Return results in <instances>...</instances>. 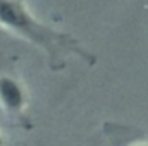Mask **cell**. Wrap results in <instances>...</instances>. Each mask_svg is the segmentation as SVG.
Returning a JSON list of instances; mask_svg holds the SVG:
<instances>
[{"mask_svg":"<svg viewBox=\"0 0 148 146\" xmlns=\"http://www.w3.org/2000/svg\"><path fill=\"white\" fill-rule=\"evenodd\" d=\"M0 28L43 50L52 67L62 65L64 59L69 55L81 57L88 64L95 62V57L90 55L76 38L38 19L29 10L26 0H0Z\"/></svg>","mask_w":148,"mask_h":146,"instance_id":"1","label":"cell"},{"mask_svg":"<svg viewBox=\"0 0 148 146\" xmlns=\"http://www.w3.org/2000/svg\"><path fill=\"white\" fill-rule=\"evenodd\" d=\"M3 143H5V139H3V138H2V134H0V145H3Z\"/></svg>","mask_w":148,"mask_h":146,"instance_id":"3","label":"cell"},{"mask_svg":"<svg viewBox=\"0 0 148 146\" xmlns=\"http://www.w3.org/2000/svg\"><path fill=\"white\" fill-rule=\"evenodd\" d=\"M28 103L29 95L26 84L12 74H0V110L9 117H21Z\"/></svg>","mask_w":148,"mask_h":146,"instance_id":"2","label":"cell"}]
</instances>
